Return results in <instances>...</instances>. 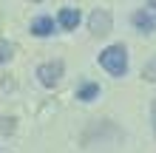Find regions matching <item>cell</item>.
Listing matches in <instances>:
<instances>
[{"label": "cell", "mask_w": 156, "mask_h": 153, "mask_svg": "<svg viewBox=\"0 0 156 153\" xmlns=\"http://www.w3.org/2000/svg\"><path fill=\"white\" fill-rule=\"evenodd\" d=\"M99 65H102L111 77H125L128 74V48L122 43H114V46H108L99 51Z\"/></svg>", "instance_id": "1"}, {"label": "cell", "mask_w": 156, "mask_h": 153, "mask_svg": "<svg viewBox=\"0 0 156 153\" xmlns=\"http://www.w3.org/2000/svg\"><path fill=\"white\" fill-rule=\"evenodd\" d=\"M62 74H66L62 60H48V62H43V65L37 68V79H40V85H45V88H57Z\"/></svg>", "instance_id": "2"}, {"label": "cell", "mask_w": 156, "mask_h": 153, "mask_svg": "<svg viewBox=\"0 0 156 153\" xmlns=\"http://www.w3.org/2000/svg\"><path fill=\"white\" fill-rule=\"evenodd\" d=\"M88 29H91V34L94 37H105V34H111V29H114V17H111V12L108 9H94L91 12V17H88Z\"/></svg>", "instance_id": "3"}, {"label": "cell", "mask_w": 156, "mask_h": 153, "mask_svg": "<svg viewBox=\"0 0 156 153\" xmlns=\"http://www.w3.org/2000/svg\"><path fill=\"white\" fill-rule=\"evenodd\" d=\"M131 23H133L136 31L153 34L156 31V12H153V9H136V12L131 14Z\"/></svg>", "instance_id": "4"}, {"label": "cell", "mask_w": 156, "mask_h": 153, "mask_svg": "<svg viewBox=\"0 0 156 153\" xmlns=\"http://www.w3.org/2000/svg\"><path fill=\"white\" fill-rule=\"evenodd\" d=\"M57 26H60L62 31H74L77 26H80V12H77V9H71V6L60 9V14H57Z\"/></svg>", "instance_id": "5"}, {"label": "cell", "mask_w": 156, "mask_h": 153, "mask_svg": "<svg viewBox=\"0 0 156 153\" xmlns=\"http://www.w3.org/2000/svg\"><path fill=\"white\" fill-rule=\"evenodd\" d=\"M54 26H57V23L43 14V17H37V20H31V34H34V37H51Z\"/></svg>", "instance_id": "6"}, {"label": "cell", "mask_w": 156, "mask_h": 153, "mask_svg": "<svg viewBox=\"0 0 156 153\" xmlns=\"http://www.w3.org/2000/svg\"><path fill=\"white\" fill-rule=\"evenodd\" d=\"M77 99L80 102H94V99H99V85L97 82H82L77 88Z\"/></svg>", "instance_id": "7"}, {"label": "cell", "mask_w": 156, "mask_h": 153, "mask_svg": "<svg viewBox=\"0 0 156 153\" xmlns=\"http://www.w3.org/2000/svg\"><path fill=\"white\" fill-rule=\"evenodd\" d=\"M12 54H14V46H12L9 40H0V65L12 60Z\"/></svg>", "instance_id": "8"}, {"label": "cell", "mask_w": 156, "mask_h": 153, "mask_svg": "<svg viewBox=\"0 0 156 153\" xmlns=\"http://www.w3.org/2000/svg\"><path fill=\"white\" fill-rule=\"evenodd\" d=\"M142 77H145V79H151V82H156V57L142 68Z\"/></svg>", "instance_id": "9"}, {"label": "cell", "mask_w": 156, "mask_h": 153, "mask_svg": "<svg viewBox=\"0 0 156 153\" xmlns=\"http://www.w3.org/2000/svg\"><path fill=\"white\" fill-rule=\"evenodd\" d=\"M151 125H153V136H156V99L151 102Z\"/></svg>", "instance_id": "10"}, {"label": "cell", "mask_w": 156, "mask_h": 153, "mask_svg": "<svg viewBox=\"0 0 156 153\" xmlns=\"http://www.w3.org/2000/svg\"><path fill=\"white\" fill-rule=\"evenodd\" d=\"M34 3H40V0H34Z\"/></svg>", "instance_id": "11"}]
</instances>
